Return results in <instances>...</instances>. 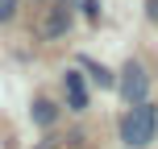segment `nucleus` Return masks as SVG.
Masks as SVG:
<instances>
[{
	"label": "nucleus",
	"instance_id": "obj_1",
	"mask_svg": "<svg viewBox=\"0 0 158 149\" xmlns=\"http://www.w3.org/2000/svg\"><path fill=\"white\" fill-rule=\"evenodd\" d=\"M154 128H158V108L154 104L129 108V116L121 120V141H125L129 149H146L154 141Z\"/></svg>",
	"mask_w": 158,
	"mask_h": 149
},
{
	"label": "nucleus",
	"instance_id": "obj_2",
	"mask_svg": "<svg viewBox=\"0 0 158 149\" xmlns=\"http://www.w3.org/2000/svg\"><path fill=\"white\" fill-rule=\"evenodd\" d=\"M121 75H125V79H121V95H125V104H129V108H142V104H146V91H150L146 71H142L137 62H129Z\"/></svg>",
	"mask_w": 158,
	"mask_h": 149
},
{
	"label": "nucleus",
	"instance_id": "obj_3",
	"mask_svg": "<svg viewBox=\"0 0 158 149\" xmlns=\"http://www.w3.org/2000/svg\"><path fill=\"white\" fill-rule=\"evenodd\" d=\"M63 83H67V100H71V108H75V112H83V108H87V87H83V79H79L75 71H67V75H63Z\"/></svg>",
	"mask_w": 158,
	"mask_h": 149
},
{
	"label": "nucleus",
	"instance_id": "obj_4",
	"mask_svg": "<svg viewBox=\"0 0 158 149\" xmlns=\"http://www.w3.org/2000/svg\"><path fill=\"white\" fill-rule=\"evenodd\" d=\"M67 25H71V13H67V8H54V13H50V21H46V33H50V37H58Z\"/></svg>",
	"mask_w": 158,
	"mask_h": 149
},
{
	"label": "nucleus",
	"instance_id": "obj_5",
	"mask_svg": "<svg viewBox=\"0 0 158 149\" xmlns=\"http://www.w3.org/2000/svg\"><path fill=\"white\" fill-rule=\"evenodd\" d=\"M33 120H38V124H54V104L38 100V104H33Z\"/></svg>",
	"mask_w": 158,
	"mask_h": 149
},
{
	"label": "nucleus",
	"instance_id": "obj_6",
	"mask_svg": "<svg viewBox=\"0 0 158 149\" xmlns=\"http://www.w3.org/2000/svg\"><path fill=\"white\" fill-rule=\"evenodd\" d=\"M83 66H87V71H92V79H96V83H100V87H117V75H108V71H104V66L87 62V58H83Z\"/></svg>",
	"mask_w": 158,
	"mask_h": 149
},
{
	"label": "nucleus",
	"instance_id": "obj_7",
	"mask_svg": "<svg viewBox=\"0 0 158 149\" xmlns=\"http://www.w3.org/2000/svg\"><path fill=\"white\" fill-rule=\"evenodd\" d=\"M13 13H17V0H0V21H8Z\"/></svg>",
	"mask_w": 158,
	"mask_h": 149
},
{
	"label": "nucleus",
	"instance_id": "obj_8",
	"mask_svg": "<svg viewBox=\"0 0 158 149\" xmlns=\"http://www.w3.org/2000/svg\"><path fill=\"white\" fill-rule=\"evenodd\" d=\"M146 13H150V21H158V0H150V4H146Z\"/></svg>",
	"mask_w": 158,
	"mask_h": 149
}]
</instances>
